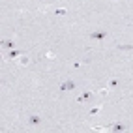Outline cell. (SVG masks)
Instances as JSON below:
<instances>
[{
  "label": "cell",
  "instance_id": "cell-8",
  "mask_svg": "<svg viewBox=\"0 0 133 133\" xmlns=\"http://www.w3.org/2000/svg\"><path fill=\"white\" fill-rule=\"evenodd\" d=\"M13 45H15L13 41H4V47H8V49H13Z\"/></svg>",
  "mask_w": 133,
  "mask_h": 133
},
{
  "label": "cell",
  "instance_id": "cell-10",
  "mask_svg": "<svg viewBox=\"0 0 133 133\" xmlns=\"http://www.w3.org/2000/svg\"><path fill=\"white\" fill-rule=\"evenodd\" d=\"M15 56H19V51H11V53H10V58H15Z\"/></svg>",
  "mask_w": 133,
  "mask_h": 133
},
{
  "label": "cell",
  "instance_id": "cell-5",
  "mask_svg": "<svg viewBox=\"0 0 133 133\" xmlns=\"http://www.w3.org/2000/svg\"><path fill=\"white\" fill-rule=\"evenodd\" d=\"M90 99H92V94H90V92H85V94L79 97V101H90Z\"/></svg>",
  "mask_w": 133,
  "mask_h": 133
},
{
  "label": "cell",
  "instance_id": "cell-7",
  "mask_svg": "<svg viewBox=\"0 0 133 133\" xmlns=\"http://www.w3.org/2000/svg\"><path fill=\"white\" fill-rule=\"evenodd\" d=\"M109 85H111V88H116V86H118V79H111Z\"/></svg>",
  "mask_w": 133,
  "mask_h": 133
},
{
  "label": "cell",
  "instance_id": "cell-1",
  "mask_svg": "<svg viewBox=\"0 0 133 133\" xmlns=\"http://www.w3.org/2000/svg\"><path fill=\"white\" fill-rule=\"evenodd\" d=\"M68 90H75V83L73 81H66L60 85V92H68Z\"/></svg>",
  "mask_w": 133,
  "mask_h": 133
},
{
  "label": "cell",
  "instance_id": "cell-2",
  "mask_svg": "<svg viewBox=\"0 0 133 133\" xmlns=\"http://www.w3.org/2000/svg\"><path fill=\"white\" fill-rule=\"evenodd\" d=\"M107 37V32H103V30H99V32H92L90 34V39H105Z\"/></svg>",
  "mask_w": 133,
  "mask_h": 133
},
{
  "label": "cell",
  "instance_id": "cell-4",
  "mask_svg": "<svg viewBox=\"0 0 133 133\" xmlns=\"http://www.w3.org/2000/svg\"><path fill=\"white\" fill-rule=\"evenodd\" d=\"M111 129H112V131H124V129H126V126H124V124H112Z\"/></svg>",
  "mask_w": 133,
  "mask_h": 133
},
{
  "label": "cell",
  "instance_id": "cell-6",
  "mask_svg": "<svg viewBox=\"0 0 133 133\" xmlns=\"http://www.w3.org/2000/svg\"><path fill=\"white\" fill-rule=\"evenodd\" d=\"M118 49L120 51H129V49H133V45H118Z\"/></svg>",
  "mask_w": 133,
  "mask_h": 133
},
{
  "label": "cell",
  "instance_id": "cell-9",
  "mask_svg": "<svg viewBox=\"0 0 133 133\" xmlns=\"http://www.w3.org/2000/svg\"><path fill=\"white\" fill-rule=\"evenodd\" d=\"M19 62H21V66H26V64H28V58H26V56H21V60H19Z\"/></svg>",
  "mask_w": 133,
  "mask_h": 133
},
{
  "label": "cell",
  "instance_id": "cell-3",
  "mask_svg": "<svg viewBox=\"0 0 133 133\" xmlns=\"http://www.w3.org/2000/svg\"><path fill=\"white\" fill-rule=\"evenodd\" d=\"M39 122H41V118L37 116V114H32V116H28V124H32V126H37Z\"/></svg>",
  "mask_w": 133,
  "mask_h": 133
}]
</instances>
